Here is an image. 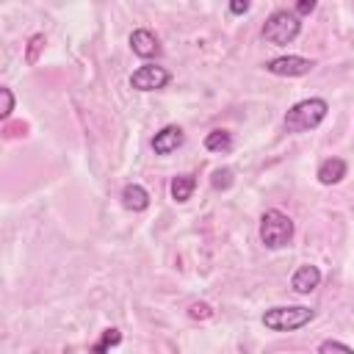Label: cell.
Segmentation results:
<instances>
[{
	"label": "cell",
	"instance_id": "21",
	"mask_svg": "<svg viewBox=\"0 0 354 354\" xmlns=\"http://www.w3.org/2000/svg\"><path fill=\"white\" fill-rule=\"evenodd\" d=\"M230 11H232V14H246V11H249V3H246V0H243V3H230Z\"/></svg>",
	"mask_w": 354,
	"mask_h": 354
},
{
	"label": "cell",
	"instance_id": "5",
	"mask_svg": "<svg viewBox=\"0 0 354 354\" xmlns=\"http://www.w3.org/2000/svg\"><path fill=\"white\" fill-rule=\"evenodd\" d=\"M171 80V75L158 64H144L130 75V86L136 91H158Z\"/></svg>",
	"mask_w": 354,
	"mask_h": 354
},
{
	"label": "cell",
	"instance_id": "4",
	"mask_svg": "<svg viewBox=\"0 0 354 354\" xmlns=\"http://www.w3.org/2000/svg\"><path fill=\"white\" fill-rule=\"evenodd\" d=\"M293 238V221L282 210H266L260 218V241L266 249H282Z\"/></svg>",
	"mask_w": 354,
	"mask_h": 354
},
{
	"label": "cell",
	"instance_id": "16",
	"mask_svg": "<svg viewBox=\"0 0 354 354\" xmlns=\"http://www.w3.org/2000/svg\"><path fill=\"white\" fill-rule=\"evenodd\" d=\"M232 185V171L230 169H216L213 171V188H230Z\"/></svg>",
	"mask_w": 354,
	"mask_h": 354
},
{
	"label": "cell",
	"instance_id": "8",
	"mask_svg": "<svg viewBox=\"0 0 354 354\" xmlns=\"http://www.w3.org/2000/svg\"><path fill=\"white\" fill-rule=\"evenodd\" d=\"M183 130L177 127V124H166L163 130H158L155 133V138H152V149H155V155H169V152H174L180 144H183Z\"/></svg>",
	"mask_w": 354,
	"mask_h": 354
},
{
	"label": "cell",
	"instance_id": "13",
	"mask_svg": "<svg viewBox=\"0 0 354 354\" xmlns=\"http://www.w3.org/2000/svg\"><path fill=\"white\" fill-rule=\"evenodd\" d=\"M205 149H210V152H230L232 149V133H227V130H210L205 136Z\"/></svg>",
	"mask_w": 354,
	"mask_h": 354
},
{
	"label": "cell",
	"instance_id": "2",
	"mask_svg": "<svg viewBox=\"0 0 354 354\" xmlns=\"http://www.w3.org/2000/svg\"><path fill=\"white\" fill-rule=\"evenodd\" d=\"M299 30H301V17H296V14L288 11V8H277V11L263 22L260 36H263L268 44H274V47H285V44H290V41L299 36Z\"/></svg>",
	"mask_w": 354,
	"mask_h": 354
},
{
	"label": "cell",
	"instance_id": "1",
	"mask_svg": "<svg viewBox=\"0 0 354 354\" xmlns=\"http://www.w3.org/2000/svg\"><path fill=\"white\" fill-rule=\"evenodd\" d=\"M326 100L321 97H310V100H299L296 105L288 108L285 113V130L288 133H307V130H315L324 119H326Z\"/></svg>",
	"mask_w": 354,
	"mask_h": 354
},
{
	"label": "cell",
	"instance_id": "18",
	"mask_svg": "<svg viewBox=\"0 0 354 354\" xmlns=\"http://www.w3.org/2000/svg\"><path fill=\"white\" fill-rule=\"evenodd\" d=\"M0 97H3V111H0V116L3 119H8L11 116V111H14V94H11V88H0Z\"/></svg>",
	"mask_w": 354,
	"mask_h": 354
},
{
	"label": "cell",
	"instance_id": "15",
	"mask_svg": "<svg viewBox=\"0 0 354 354\" xmlns=\"http://www.w3.org/2000/svg\"><path fill=\"white\" fill-rule=\"evenodd\" d=\"M318 354H354V348H348V346L340 343V340H324V343L318 346Z\"/></svg>",
	"mask_w": 354,
	"mask_h": 354
},
{
	"label": "cell",
	"instance_id": "17",
	"mask_svg": "<svg viewBox=\"0 0 354 354\" xmlns=\"http://www.w3.org/2000/svg\"><path fill=\"white\" fill-rule=\"evenodd\" d=\"M188 315H191V318H210V315H213V307L205 304V301H194V304L188 307Z\"/></svg>",
	"mask_w": 354,
	"mask_h": 354
},
{
	"label": "cell",
	"instance_id": "19",
	"mask_svg": "<svg viewBox=\"0 0 354 354\" xmlns=\"http://www.w3.org/2000/svg\"><path fill=\"white\" fill-rule=\"evenodd\" d=\"M41 44H44V36H41V33L30 39V47H28V61H30V64L36 61V53H39V47H41Z\"/></svg>",
	"mask_w": 354,
	"mask_h": 354
},
{
	"label": "cell",
	"instance_id": "6",
	"mask_svg": "<svg viewBox=\"0 0 354 354\" xmlns=\"http://www.w3.org/2000/svg\"><path fill=\"white\" fill-rule=\"evenodd\" d=\"M315 61L310 58H301V55H279V58H271L266 64V72L271 75H279V77H301L307 72H313Z\"/></svg>",
	"mask_w": 354,
	"mask_h": 354
},
{
	"label": "cell",
	"instance_id": "10",
	"mask_svg": "<svg viewBox=\"0 0 354 354\" xmlns=\"http://www.w3.org/2000/svg\"><path fill=\"white\" fill-rule=\"evenodd\" d=\"M122 205H124L127 210H133V213L147 210V207H149V194H147V188L138 185V183H127V185L122 188Z\"/></svg>",
	"mask_w": 354,
	"mask_h": 354
},
{
	"label": "cell",
	"instance_id": "20",
	"mask_svg": "<svg viewBox=\"0 0 354 354\" xmlns=\"http://www.w3.org/2000/svg\"><path fill=\"white\" fill-rule=\"evenodd\" d=\"M313 8H315V0H301V3H296L293 14H296V17H301V14H310Z\"/></svg>",
	"mask_w": 354,
	"mask_h": 354
},
{
	"label": "cell",
	"instance_id": "7",
	"mask_svg": "<svg viewBox=\"0 0 354 354\" xmlns=\"http://www.w3.org/2000/svg\"><path fill=\"white\" fill-rule=\"evenodd\" d=\"M130 47H133V53L138 58H155V55H160V41L147 28H138V30L130 33Z\"/></svg>",
	"mask_w": 354,
	"mask_h": 354
},
{
	"label": "cell",
	"instance_id": "9",
	"mask_svg": "<svg viewBox=\"0 0 354 354\" xmlns=\"http://www.w3.org/2000/svg\"><path fill=\"white\" fill-rule=\"evenodd\" d=\"M321 285V268L318 266H299L296 271H293V277H290V288L296 290V293H310V290H315Z\"/></svg>",
	"mask_w": 354,
	"mask_h": 354
},
{
	"label": "cell",
	"instance_id": "14",
	"mask_svg": "<svg viewBox=\"0 0 354 354\" xmlns=\"http://www.w3.org/2000/svg\"><path fill=\"white\" fill-rule=\"evenodd\" d=\"M119 343H122V332H119V329H105L102 337L91 346V354H108V348H113V346H119Z\"/></svg>",
	"mask_w": 354,
	"mask_h": 354
},
{
	"label": "cell",
	"instance_id": "12",
	"mask_svg": "<svg viewBox=\"0 0 354 354\" xmlns=\"http://www.w3.org/2000/svg\"><path fill=\"white\" fill-rule=\"evenodd\" d=\"M194 188H196V177L194 174H177L171 180V185H169L174 202H188L191 194H194Z\"/></svg>",
	"mask_w": 354,
	"mask_h": 354
},
{
	"label": "cell",
	"instance_id": "3",
	"mask_svg": "<svg viewBox=\"0 0 354 354\" xmlns=\"http://www.w3.org/2000/svg\"><path fill=\"white\" fill-rule=\"evenodd\" d=\"M315 318V310L313 307H304V304H296V307H271L263 313V326L271 329V332H296L301 326H307L310 321Z\"/></svg>",
	"mask_w": 354,
	"mask_h": 354
},
{
	"label": "cell",
	"instance_id": "11",
	"mask_svg": "<svg viewBox=\"0 0 354 354\" xmlns=\"http://www.w3.org/2000/svg\"><path fill=\"white\" fill-rule=\"evenodd\" d=\"M318 183L321 185H337L343 177H346V160L340 158H326L321 166H318Z\"/></svg>",
	"mask_w": 354,
	"mask_h": 354
}]
</instances>
